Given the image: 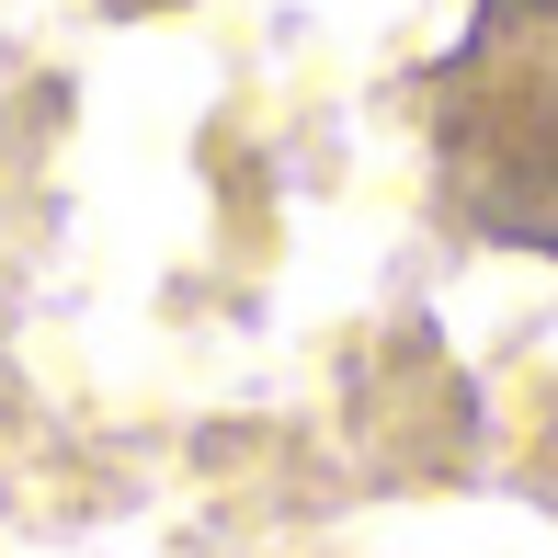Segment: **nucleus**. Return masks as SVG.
<instances>
[{"instance_id": "f257e3e1", "label": "nucleus", "mask_w": 558, "mask_h": 558, "mask_svg": "<svg viewBox=\"0 0 558 558\" xmlns=\"http://www.w3.org/2000/svg\"><path fill=\"white\" fill-rule=\"evenodd\" d=\"M422 137L468 240L558 263V0H478L422 81Z\"/></svg>"}]
</instances>
